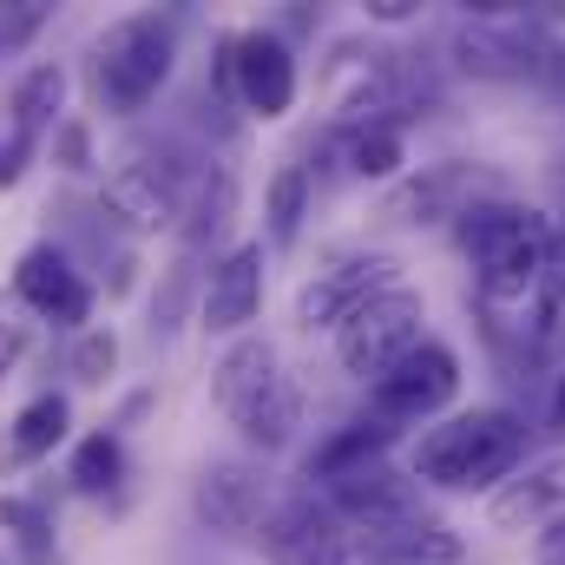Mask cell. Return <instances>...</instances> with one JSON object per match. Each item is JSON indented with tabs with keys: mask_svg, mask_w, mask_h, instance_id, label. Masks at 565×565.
<instances>
[{
	"mask_svg": "<svg viewBox=\"0 0 565 565\" xmlns=\"http://www.w3.org/2000/svg\"><path fill=\"white\" fill-rule=\"evenodd\" d=\"M60 106H66V73H60V66H33V73L13 86V132L40 139V132L60 119Z\"/></svg>",
	"mask_w": 565,
	"mask_h": 565,
	"instance_id": "cb8c5ba5",
	"label": "cell"
},
{
	"mask_svg": "<svg viewBox=\"0 0 565 565\" xmlns=\"http://www.w3.org/2000/svg\"><path fill=\"white\" fill-rule=\"evenodd\" d=\"M257 540H264L270 559H282V565H316L335 540H342V520H335L316 493H302V500H289V507H277V513L264 520Z\"/></svg>",
	"mask_w": 565,
	"mask_h": 565,
	"instance_id": "2e32d148",
	"label": "cell"
},
{
	"mask_svg": "<svg viewBox=\"0 0 565 565\" xmlns=\"http://www.w3.org/2000/svg\"><path fill=\"white\" fill-rule=\"evenodd\" d=\"M171 60H178V26L164 13H126L106 26L99 53H93V86H99V106L132 119L158 99V86L171 79Z\"/></svg>",
	"mask_w": 565,
	"mask_h": 565,
	"instance_id": "3957f363",
	"label": "cell"
},
{
	"mask_svg": "<svg viewBox=\"0 0 565 565\" xmlns=\"http://www.w3.org/2000/svg\"><path fill=\"white\" fill-rule=\"evenodd\" d=\"M257 309H264V244H237L204 277V329L237 335L257 322Z\"/></svg>",
	"mask_w": 565,
	"mask_h": 565,
	"instance_id": "4fadbf2b",
	"label": "cell"
},
{
	"mask_svg": "<svg viewBox=\"0 0 565 565\" xmlns=\"http://www.w3.org/2000/svg\"><path fill=\"white\" fill-rule=\"evenodd\" d=\"M533 559H540V565H565V513L540 526V540H533Z\"/></svg>",
	"mask_w": 565,
	"mask_h": 565,
	"instance_id": "d6a6232c",
	"label": "cell"
},
{
	"mask_svg": "<svg viewBox=\"0 0 565 565\" xmlns=\"http://www.w3.org/2000/svg\"><path fill=\"white\" fill-rule=\"evenodd\" d=\"M26 158H33V139H26V132H13V139L0 145V184H20Z\"/></svg>",
	"mask_w": 565,
	"mask_h": 565,
	"instance_id": "1f68e13d",
	"label": "cell"
},
{
	"mask_svg": "<svg viewBox=\"0 0 565 565\" xmlns=\"http://www.w3.org/2000/svg\"><path fill=\"white\" fill-rule=\"evenodd\" d=\"M46 13H53V7H33V0H20V7H0V46H20V40H33V33L46 26Z\"/></svg>",
	"mask_w": 565,
	"mask_h": 565,
	"instance_id": "f546056e",
	"label": "cell"
},
{
	"mask_svg": "<svg viewBox=\"0 0 565 565\" xmlns=\"http://www.w3.org/2000/svg\"><path fill=\"white\" fill-rule=\"evenodd\" d=\"M408 164L402 126H342V171L349 178H395Z\"/></svg>",
	"mask_w": 565,
	"mask_h": 565,
	"instance_id": "7402d4cb",
	"label": "cell"
},
{
	"mask_svg": "<svg viewBox=\"0 0 565 565\" xmlns=\"http://www.w3.org/2000/svg\"><path fill=\"white\" fill-rule=\"evenodd\" d=\"M198 171L178 158V151H145L132 164H119L106 178V211L126 224V231H164L184 217V198H191Z\"/></svg>",
	"mask_w": 565,
	"mask_h": 565,
	"instance_id": "ba28073f",
	"label": "cell"
},
{
	"mask_svg": "<svg viewBox=\"0 0 565 565\" xmlns=\"http://www.w3.org/2000/svg\"><path fill=\"white\" fill-rule=\"evenodd\" d=\"M540 79H546V86H559V93H565V46H553V60H546V73H540Z\"/></svg>",
	"mask_w": 565,
	"mask_h": 565,
	"instance_id": "74e56055",
	"label": "cell"
},
{
	"mask_svg": "<svg viewBox=\"0 0 565 565\" xmlns=\"http://www.w3.org/2000/svg\"><path fill=\"white\" fill-rule=\"evenodd\" d=\"M375 553L388 565H460V533L447 526V520H427V513H408V520H395V526H375V533H362Z\"/></svg>",
	"mask_w": 565,
	"mask_h": 565,
	"instance_id": "d6986e66",
	"label": "cell"
},
{
	"mask_svg": "<svg viewBox=\"0 0 565 565\" xmlns=\"http://www.w3.org/2000/svg\"><path fill=\"white\" fill-rule=\"evenodd\" d=\"M20 349H26V322H20V316H7V309H0V375H7V369H13V362H20Z\"/></svg>",
	"mask_w": 565,
	"mask_h": 565,
	"instance_id": "836d02e7",
	"label": "cell"
},
{
	"mask_svg": "<svg viewBox=\"0 0 565 565\" xmlns=\"http://www.w3.org/2000/svg\"><path fill=\"white\" fill-rule=\"evenodd\" d=\"M480 198H500V178L480 171V164H467V158H440V164H422V171H408V178L388 184L382 224H408V231H422V224H454V217L473 211Z\"/></svg>",
	"mask_w": 565,
	"mask_h": 565,
	"instance_id": "8992f818",
	"label": "cell"
},
{
	"mask_svg": "<svg viewBox=\"0 0 565 565\" xmlns=\"http://www.w3.org/2000/svg\"><path fill=\"white\" fill-rule=\"evenodd\" d=\"M282 369H277V349L264 342V335H237L231 349H224V362H217V375H211V395H217V408L237 422L264 388H277Z\"/></svg>",
	"mask_w": 565,
	"mask_h": 565,
	"instance_id": "ac0fdd59",
	"label": "cell"
},
{
	"mask_svg": "<svg viewBox=\"0 0 565 565\" xmlns=\"http://www.w3.org/2000/svg\"><path fill=\"white\" fill-rule=\"evenodd\" d=\"M60 158H66V171H86V126L60 132Z\"/></svg>",
	"mask_w": 565,
	"mask_h": 565,
	"instance_id": "e575fe53",
	"label": "cell"
},
{
	"mask_svg": "<svg viewBox=\"0 0 565 565\" xmlns=\"http://www.w3.org/2000/svg\"><path fill=\"white\" fill-rule=\"evenodd\" d=\"M520 460H526V422L513 408H473V415H447L440 427H427L415 440L408 473L440 493H480V487L513 480Z\"/></svg>",
	"mask_w": 565,
	"mask_h": 565,
	"instance_id": "7a4b0ae2",
	"label": "cell"
},
{
	"mask_svg": "<svg viewBox=\"0 0 565 565\" xmlns=\"http://www.w3.org/2000/svg\"><path fill=\"white\" fill-rule=\"evenodd\" d=\"M454 395H460V355L447 349V342H434L427 335L422 349L395 369V375H382L375 388H369V415L388 427L402 422H434V415H447L454 408Z\"/></svg>",
	"mask_w": 565,
	"mask_h": 565,
	"instance_id": "9c48e42d",
	"label": "cell"
},
{
	"mask_svg": "<svg viewBox=\"0 0 565 565\" xmlns=\"http://www.w3.org/2000/svg\"><path fill=\"white\" fill-rule=\"evenodd\" d=\"M329 513L355 520L362 533H375V526H395V520H408L422 507H415V480H402L395 467H362V473L329 487Z\"/></svg>",
	"mask_w": 565,
	"mask_h": 565,
	"instance_id": "5bb4252c",
	"label": "cell"
},
{
	"mask_svg": "<svg viewBox=\"0 0 565 565\" xmlns=\"http://www.w3.org/2000/svg\"><path fill=\"white\" fill-rule=\"evenodd\" d=\"M427 309L415 289H388V296H375L355 322H342L335 329V362H342V375H355V382H382V375H395L415 349L427 342Z\"/></svg>",
	"mask_w": 565,
	"mask_h": 565,
	"instance_id": "5b68a950",
	"label": "cell"
},
{
	"mask_svg": "<svg viewBox=\"0 0 565 565\" xmlns=\"http://www.w3.org/2000/svg\"><path fill=\"white\" fill-rule=\"evenodd\" d=\"M395 434L402 427L375 422V415H362V422L335 427L309 460H302V480H322V487H335V480H349V473H362V467H382V454L395 447Z\"/></svg>",
	"mask_w": 565,
	"mask_h": 565,
	"instance_id": "e0dca14e",
	"label": "cell"
},
{
	"mask_svg": "<svg viewBox=\"0 0 565 565\" xmlns=\"http://www.w3.org/2000/svg\"><path fill=\"white\" fill-rule=\"evenodd\" d=\"M66 427H73V408H66V395H40V402H26L20 415H13V460H46L60 440H66Z\"/></svg>",
	"mask_w": 565,
	"mask_h": 565,
	"instance_id": "603a6c76",
	"label": "cell"
},
{
	"mask_svg": "<svg viewBox=\"0 0 565 565\" xmlns=\"http://www.w3.org/2000/svg\"><path fill=\"white\" fill-rule=\"evenodd\" d=\"M520 342H526L533 355H553V349H565V231L553 237L546 270H540L533 296H526V309H520Z\"/></svg>",
	"mask_w": 565,
	"mask_h": 565,
	"instance_id": "ffe728a7",
	"label": "cell"
},
{
	"mask_svg": "<svg viewBox=\"0 0 565 565\" xmlns=\"http://www.w3.org/2000/svg\"><path fill=\"white\" fill-rule=\"evenodd\" d=\"M546 20H553V13H526V7L487 0V7H473V13L460 20V33H454V66L473 73V79H540L546 60H553Z\"/></svg>",
	"mask_w": 565,
	"mask_h": 565,
	"instance_id": "277c9868",
	"label": "cell"
},
{
	"mask_svg": "<svg viewBox=\"0 0 565 565\" xmlns=\"http://www.w3.org/2000/svg\"><path fill=\"white\" fill-rule=\"evenodd\" d=\"M369 20H375V26H402V20H415V0H375Z\"/></svg>",
	"mask_w": 565,
	"mask_h": 565,
	"instance_id": "d590c367",
	"label": "cell"
},
{
	"mask_svg": "<svg viewBox=\"0 0 565 565\" xmlns=\"http://www.w3.org/2000/svg\"><path fill=\"white\" fill-rule=\"evenodd\" d=\"M553 237H559V224L533 204H513V198H480L473 211L454 217V244L467 250L487 309H526Z\"/></svg>",
	"mask_w": 565,
	"mask_h": 565,
	"instance_id": "6da1fadb",
	"label": "cell"
},
{
	"mask_svg": "<svg viewBox=\"0 0 565 565\" xmlns=\"http://www.w3.org/2000/svg\"><path fill=\"white\" fill-rule=\"evenodd\" d=\"M191 507H198V520L211 526V533H257L264 520H270V487H264V473L250 467V460H211L204 473H198V493H191Z\"/></svg>",
	"mask_w": 565,
	"mask_h": 565,
	"instance_id": "8fae6325",
	"label": "cell"
},
{
	"mask_svg": "<svg viewBox=\"0 0 565 565\" xmlns=\"http://www.w3.org/2000/svg\"><path fill=\"white\" fill-rule=\"evenodd\" d=\"M231 427H237L250 447H264V454L289 447V440H296V427H302V395H296V382L282 375L277 388H264V395H257V402H250Z\"/></svg>",
	"mask_w": 565,
	"mask_h": 565,
	"instance_id": "44dd1931",
	"label": "cell"
},
{
	"mask_svg": "<svg viewBox=\"0 0 565 565\" xmlns=\"http://www.w3.org/2000/svg\"><path fill=\"white\" fill-rule=\"evenodd\" d=\"M546 427H553V434L565 440V375L553 382V402H546Z\"/></svg>",
	"mask_w": 565,
	"mask_h": 565,
	"instance_id": "8d00e7d4",
	"label": "cell"
},
{
	"mask_svg": "<svg viewBox=\"0 0 565 565\" xmlns=\"http://www.w3.org/2000/svg\"><path fill=\"white\" fill-rule=\"evenodd\" d=\"M402 282V264L395 257H382V250H355V257H335V264H322L316 277L302 282V296H296V322L316 335V329H342V322H355L375 296H388Z\"/></svg>",
	"mask_w": 565,
	"mask_h": 565,
	"instance_id": "52a82bcc",
	"label": "cell"
},
{
	"mask_svg": "<svg viewBox=\"0 0 565 565\" xmlns=\"http://www.w3.org/2000/svg\"><path fill=\"white\" fill-rule=\"evenodd\" d=\"M302 217H309V171L302 164H282L264 191V224H270V244L289 250L302 237Z\"/></svg>",
	"mask_w": 565,
	"mask_h": 565,
	"instance_id": "d4e9b609",
	"label": "cell"
},
{
	"mask_svg": "<svg viewBox=\"0 0 565 565\" xmlns=\"http://www.w3.org/2000/svg\"><path fill=\"white\" fill-rule=\"evenodd\" d=\"M13 289H20L26 309H40V316L60 322V329H79V322L93 316V282L79 277V270L66 264V250H53V244H33V250L20 257Z\"/></svg>",
	"mask_w": 565,
	"mask_h": 565,
	"instance_id": "7c38bea8",
	"label": "cell"
},
{
	"mask_svg": "<svg viewBox=\"0 0 565 565\" xmlns=\"http://www.w3.org/2000/svg\"><path fill=\"white\" fill-rule=\"evenodd\" d=\"M113 362H119L113 329H86V335L73 342V375H79V382H106V375H113Z\"/></svg>",
	"mask_w": 565,
	"mask_h": 565,
	"instance_id": "83f0119b",
	"label": "cell"
},
{
	"mask_svg": "<svg viewBox=\"0 0 565 565\" xmlns=\"http://www.w3.org/2000/svg\"><path fill=\"white\" fill-rule=\"evenodd\" d=\"M119 473H126V447H119V434H86V440L73 447L66 480H73L79 493H106V487H119Z\"/></svg>",
	"mask_w": 565,
	"mask_h": 565,
	"instance_id": "4316f807",
	"label": "cell"
},
{
	"mask_svg": "<svg viewBox=\"0 0 565 565\" xmlns=\"http://www.w3.org/2000/svg\"><path fill=\"white\" fill-rule=\"evenodd\" d=\"M231 211H237V184H231L224 171L198 178V184H191V198H184V244L217 237V231L231 224Z\"/></svg>",
	"mask_w": 565,
	"mask_h": 565,
	"instance_id": "484cf974",
	"label": "cell"
},
{
	"mask_svg": "<svg viewBox=\"0 0 565 565\" xmlns=\"http://www.w3.org/2000/svg\"><path fill=\"white\" fill-rule=\"evenodd\" d=\"M231 93L244 99V113L257 119H282L296 106V53L277 33H237L231 40Z\"/></svg>",
	"mask_w": 565,
	"mask_h": 565,
	"instance_id": "30bf717a",
	"label": "cell"
},
{
	"mask_svg": "<svg viewBox=\"0 0 565 565\" xmlns=\"http://www.w3.org/2000/svg\"><path fill=\"white\" fill-rule=\"evenodd\" d=\"M316 565H388V559H382V553H375L362 533H342V540H335V546H329Z\"/></svg>",
	"mask_w": 565,
	"mask_h": 565,
	"instance_id": "4dcf8cb0",
	"label": "cell"
},
{
	"mask_svg": "<svg viewBox=\"0 0 565 565\" xmlns=\"http://www.w3.org/2000/svg\"><path fill=\"white\" fill-rule=\"evenodd\" d=\"M0 526H13V533L33 546V553L46 546V513H40L33 500H0Z\"/></svg>",
	"mask_w": 565,
	"mask_h": 565,
	"instance_id": "f1b7e54d",
	"label": "cell"
},
{
	"mask_svg": "<svg viewBox=\"0 0 565 565\" xmlns=\"http://www.w3.org/2000/svg\"><path fill=\"white\" fill-rule=\"evenodd\" d=\"M559 513H565V454H546V460L520 467V473L487 500V520H493L500 533H513V526H546V520H559Z\"/></svg>",
	"mask_w": 565,
	"mask_h": 565,
	"instance_id": "9a60e30c",
	"label": "cell"
}]
</instances>
